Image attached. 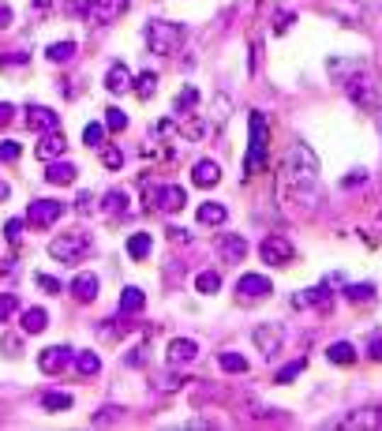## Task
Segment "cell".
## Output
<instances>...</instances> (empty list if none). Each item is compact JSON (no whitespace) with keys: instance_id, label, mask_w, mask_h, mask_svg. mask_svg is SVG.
<instances>
[{"instance_id":"obj_39","label":"cell","mask_w":382,"mask_h":431,"mask_svg":"<svg viewBox=\"0 0 382 431\" xmlns=\"http://www.w3.org/2000/svg\"><path fill=\"white\" fill-rule=\"evenodd\" d=\"M195 101H199V90H195V86H188V90H180V98H176V113H184V109H191Z\"/></svg>"},{"instance_id":"obj_37","label":"cell","mask_w":382,"mask_h":431,"mask_svg":"<svg viewBox=\"0 0 382 431\" xmlns=\"http://www.w3.org/2000/svg\"><path fill=\"white\" fill-rule=\"evenodd\" d=\"M101 165H105V169H120V165H124L120 147H109V142H101Z\"/></svg>"},{"instance_id":"obj_6","label":"cell","mask_w":382,"mask_h":431,"mask_svg":"<svg viewBox=\"0 0 382 431\" xmlns=\"http://www.w3.org/2000/svg\"><path fill=\"white\" fill-rule=\"evenodd\" d=\"M259 255H262V263H270V267H288L296 259V247L285 237H266L259 244Z\"/></svg>"},{"instance_id":"obj_3","label":"cell","mask_w":382,"mask_h":431,"mask_svg":"<svg viewBox=\"0 0 382 431\" xmlns=\"http://www.w3.org/2000/svg\"><path fill=\"white\" fill-rule=\"evenodd\" d=\"M90 233L83 229H72V233H64V237H52L49 240V255L57 259V263H79V259H86L90 255Z\"/></svg>"},{"instance_id":"obj_11","label":"cell","mask_w":382,"mask_h":431,"mask_svg":"<svg viewBox=\"0 0 382 431\" xmlns=\"http://www.w3.org/2000/svg\"><path fill=\"white\" fill-rule=\"evenodd\" d=\"M274 293L270 278H262V274H244L240 281H236V296L240 300H266Z\"/></svg>"},{"instance_id":"obj_44","label":"cell","mask_w":382,"mask_h":431,"mask_svg":"<svg viewBox=\"0 0 382 431\" xmlns=\"http://www.w3.org/2000/svg\"><path fill=\"white\" fill-rule=\"evenodd\" d=\"M34 281H38V285H42V289H45V293H60V289H64V285H60L57 278H49V274H34Z\"/></svg>"},{"instance_id":"obj_19","label":"cell","mask_w":382,"mask_h":431,"mask_svg":"<svg viewBox=\"0 0 382 431\" xmlns=\"http://www.w3.org/2000/svg\"><path fill=\"white\" fill-rule=\"evenodd\" d=\"M26 124H30L34 132H52V128H60V116L49 106H30L26 109Z\"/></svg>"},{"instance_id":"obj_49","label":"cell","mask_w":382,"mask_h":431,"mask_svg":"<svg viewBox=\"0 0 382 431\" xmlns=\"http://www.w3.org/2000/svg\"><path fill=\"white\" fill-rule=\"evenodd\" d=\"M11 116H16V106H8V101H0V124H8Z\"/></svg>"},{"instance_id":"obj_9","label":"cell","mask_w":382,"mask_h":431,"mask_svg":"<svg viewBox=\"0 0 382 431\" xmlns=\"http://www.w3.org/2000/svg\"><path fill=\"white\" fill-rule=\"evenodd\" d=\"M72 357H75V349H68V345H49V349L38 352V368H42L45 375H57V371H64L72 364Z\"/></svg>"},{"instance_id":"obj_14","label":"cell","mask_w":382,"mask_h":431,"mask_svg":"<svg viewBox=\"0 0 382 431\" xmlns=\"http://www.w3.org/2000/svg\"><path fill=\"white\" fill-rule=\"evenodd\" d=\"M101 293V281H98V274H75L72 278V296L79 300V304H90V300H98Z\"/></svg>"},{"instance_id":"obj_15","label":"cell","mask_w":382,"mask_h":431,"mask_svg":"<svg viewBox=\"0 0 382 431\" xmlns=\"http://www.w3.org/2000/svg\"><path fill=\"white\" fill-rule=\"evenodd\" d=\"M75 162H64V158H52V162H45V180L52 188H64V184H75Z\"/></svg>"},{"instance_id":"obj_7","label":"cell","mask_w":382,"mask_h":431,"mask_svg":"<svg viewBox=\"0 0 382 431\" xmlns=\"http://www.w3.org/2000/svg\"><path fill=\"white\" fill-rule=\"evenodd\" d=\"M184 203H188V191L180 184H162V188L150 191V206H157V211H165V214L184 211Z\"/></svg>"},{"instance_id":"obj_13","label":"cell","mask_w":382,"mask_h":431,"mask_svg":"<svg viewBox=\"0 0 382 431\" xmlns=\"http://www.w3.org/2000/svg\"><path fill=\"white\" fill-rule=\"evenodd\" d=\"M64 150H68V139H64L57 128H52V132H45L42 139L34 142V154L42 162H52V158H64Z\"/></svg>"},{"instance_id":"obj_10","label":"cell","mask_w":382,"mask_h":431,"mask_svg":"<svg viewBox=\"0 0 382 431\" xmlns=\"http://www.w3.org/2000/svg\"><path fill=\"white\" fill-rule=\"evenodd\" d=\"M128 11V0H94V4H90V23H94V27H105V23H116Z\"/></svg>"},{"instance_id":"obj_18","label":"cell","mask_w":382,"mask_h":431,"mask_svg":"<svg viewBox=\"0 0 382 431\" xmlns=\"http://www.w3.org/2000/svg\"><path fill=\"white\" fill-rule=\"evenodd\" d=\"M218 180H221V165H218L214 158L195 162V169H191V184H195V188H214Z\"/></svg>"},{"instance_id":"obj_33","label":"cell","mask_w":382,"mask_h":431,"mask_svg":"<svg viewBox=\"0 0 382 431\" xmlns=\"http://www.w3.org/2000/svg\"><path fill=\"white\" fill-rule=\"evenodd\" d=\"M131 90H135V94H139V98H150V94H154V90H157V75H154V72H142V75H139V79H135V83H131Z\"/></svg>"},{"instance_id":"obj_2","label":"cell","mask_w":382,"mask_h":431,"mask_svg":"<svg viewBox=\"0 0 382 431\" xmlns=\"http://www.w3.org/2000/svg\"><path fill=\"white\" fill-rule=\"evenodd\" d=\"M270 165V124L266 113H252V142H247V158H244V173H266Z\"/></svg>"},{"instance_id":"obj_17","label":"cell","mask_w":382,"mask_h":431,"mask_svg":"<svg viewBox=\"0 0 382 431\" xmlns=\"http://www.w3.org/2000/svg\"><path fill=\"white\" fill-rule=\"evenodd\" d=\"M165 352H169V364H191L199 357V342L195 337H173Z\"/></svg>"},{"instance_id":"obj_42","label":"cell","mask_w":382,"mask_h":431,"mask_svg":"<svg viewBox=\"0 0 382 431\" xmlns=\"http://www.w3.org/2000/svg\"><path fill=\"white\" fill-rule=\"evenodd\" d=\"M120 420V409H116V405H105L101 413H94V424H116Z\"/></svg>"},{"instance_id":"obj_43","label":"cell","mask_w":382,"mask_h":431,"mask_svg":"<svg viewBox=\"0 0 382 431\" xmlns=\"http://www.w3.org/2000/svg\"><path fill=\"white\" fill-rule=\"evenodd\" d=\"M16 158H19V142L4 139V142H0V162H16Z\"/></svg>"},{"instance_id":"obj_12","label":"cell","mask_w":382,"mask_h":431,"mask_svg":"<svg viewBox=\"0 0 382 431\" xmlns=\"http://www.w3.org/2000/svg\"><path fill=\"white\" fill-rule=\"evenodd\" d=\"M252 337H255L259 352H266V357H278V349H281V326H278V323H259L255 330H252Z\"/></svg>"},{"instance_id":"obj_41","label":"cell","mask_w":382,"mask_h":431,"mask_svg":"<svg viewBox=\"0 0 382 431\" xmlns=\"http://www.w3.org/2000/svg\"><path fill=\"white\" fill-rule=\"evenodd\" d=\"M157 386H162L165 394H173V390H180V386H184V379L169 371V375H157Z\"/></svg>"},{"instance_id":"obj_28","label":"cell","mask_w":382,"mask_h":431,"mask_svg":"<svg viewBox=\"0 0 382 431\" xmlns=\"http://www.w3.org/2000/svg\"><path fill=\"white\" fill-rule=\"evenodd\" d=\"M218 364H221V371H229V375H244L247 368H252L244 352H221V357H218Z\"/></svg>"},{"instance_id":"obj_32","label":"cell","mask_w":382,"mask_h":431,"mask_svg":"<svg viewBox=\"0 0 382 431\" xmlns=\"http://www.w3.org/2000/svg\"><path fill=\"white\" fill-rule=\"evenodd\" d=\"M304 368H308V357H296V360H288L285 368H278V375H274V383H281V386H285V383H293V379H296L300 371H304Z\"/></svg>"},{"instance_id":"obj_26","label":"cell","mask_w":382,"mask_h":431,"mask_svg":"<svg viewBox=\"0 0 382 431\" xmlns=\"http://www.w3.org/2000/svg\"><path fill=\"white\" fill-rule=\"evenodd\" d=\"M326 357H330V364H356V345L352 342H334L330 349H326Z\"/></svg>"},{"instance_id":"obj_30","label":"cell","mask_w":382,"mask_h":431,"mask_svg":"<svg viewBox=\"0 0 382 431\" xmlns=\"http://www.w3.org/2000/svg\"><path fill=\"white\" fill-rule=\"evenodd\" d=\"M221 289V274L218 270H203L199 278H195V293H203V296H214Z\"/></svg>"},{"instance_id":"obj_22","label":"cell","mask_w":382,"mask_h":431,"mask_svg":"<svg viewBox=\"0 0 382 431\" xmlns=\"http://www.w3.org/2000/svg\"><path fill=\"white\" fill-rule=\"evenodd\" d=\"M75 405V398L68 394V390H45L42 394V409L45 413H68Z\"/></svg>"},{"instance_id":"obj_16","label":"cell","mask_w":382,"mask_h":431,"mask_svg":"<svg viewBox=\"0 0 382 431\" xmlns=\"http://www.w3.org/2000/svg\"><path fill=\"white\" fill-rule=\"evenodd\" d=\"M330 427H382V409H356L352 416H341V420H330Z\"/></svg>"},{"instance_id":"obj_25","label":"cell","mask_w":382,"mask_h":431,"mask_svg":"<svg viewBox=\"0 0 382 431\" xmlns=\"http://www.w3.org/2000/svg\"><path fill=\"white\" fill-rule=\"evenodd\" d=\"M147 308V296H142L139 285H128V289L120 293V311H128V315H135V311Z\"/></svg>"},{"instance_id":"obj_24","label":"cell","mask_w":382,"mask_h":431,"mask_svg":"<svg viewBox=\"0 0 382 431\" xmlns=\"http://www.w3.org/2000/svg\"><path fill=\"white\" fill-rule=\"evenodd\" d=\"M49 326V311L45 308H26L23 311V334H42Z\"/></svg>"},{"instance_id":"obj_5","label":"cell","mask_w":382,"mask_h":431,"mask_svg":"<svg viewBox=\"0 0 382 431\" xmlns=\"http://www.w3.org/2000/svg\"><path fill=\"white\" fill-rule=\"evenodd\" d=\"M64 214V203L60 199H34L30 206H26V218L23 221H30V225L38 229H49V225H57Z\"/></svg>"},{"instance_id":"obj_21","label":"cell","mask_w":382,"mask_h":431,"mask_svg":"<svg viewBox=\"0 0 382 431\" xmlns=\"http://www.w3.org/2000/svg\"><path fill=\"white\" fill-rule=\"evenodd\" d=\"M199 225H225V218H229V211L221 203H214V199H206V203H199Z\"/></svg>"},{"instance_id":"obj_1","label":"cell","mask_w":382,"mask_h":431,"mask_svg":"<svg viewBox=\"0 0 382 431\" xmlns=\"http://www.w3.org/2000/svg\"><path fill=\"white\" fill-rule=\"evenodd\" d=\"M285 184L293 188L300 199H308V188L319 191V158H315V150L304 147V142H296L293 154H288V162H285Z\"/></svg>"},{"instance_id":"obj_47","label":"cell","mask_w":382,"mask_h":431,"mask_svg":"<svg viewBox=\"0 0 382 431\" xmlns=\"http://www.w3.org/2000/svg\"><path fill=\"white\" fill-rule=\"evenodd\" d=\"M288 23H293V11H281V16L274 19V30H278V34H285V30H288Z\"/></svg>"},{"instance_id":"obj_40","label":"cell","mask_w":382,"mask_h":431,"mask_svg":"<svg viewBox=\"0 0 382 431\" xmlns=\"http://www.w3.org/2000/svg\"><path fill=\"white\" fill-rule=\"evenodd\" d=\"M19 237H23V218H8V221H4V240L16 244Z\"/></svg>"},{"instance_id":"obj_35","label":"cell","mask_w":382,"mask_h":431,"mask_svg":"<svg viewBox=\"0 0 382 431\" xmlns=\"http://www.w3.org/2000/svg\"><path fill=\"white\" fill-rule=\"evenodd\" d=\"M105 135H109V128H105V124H86L83 128V142H86V147H101Z\"/></svg>"},{"instance_id":"obj_45","label":"cell","mask_w":382,"mask_h":431,"mask_svg":"<svg viewBox=\"0 0 382 431\" xmlns=\"http://www.w3.org/2000/svg\"><path fill=\"white\" fill-rule=\"evenodd\" d=\"M147 349H131V352H124V364H131V368H142L147 364V357H142Z\"/></svg>"},{"instance_id":"obj_46","label":"cell","mask_w":382,"mask_h":431,"mask_svg":"<svg viewBox=\"0 0 382 431\" xmlns=\"http://www.w3.org/2000/svg\"><path fill=\"white\" fill-rule=\"evenodd\" d=\"M0 349H4L8 357H19V337H8L4 334V337H0Z\"/></svg>"},{"instance_id":"obj_31","label":"cell","mask_w":382,"mask_h":431,"mask_svg":"<svg viewBox=\"0 0 382 431\" xmlns=\"http://www.w3.org/2000/svg\"><path fill=\"white\" fill-rule=\"evenodd\" d=\"M345 296L352 300V304H371V300H375V285L371 281H356V285H349V289H345Z\"/></svg>"},{"instance_id":"obj_27","label":"cell","mask_w":382,"mask_h":431,"mask_svg":"<svg viewBox=\"0 0 382 431\" xmlns=\"http://www.w3.org/2000/svg\"><path fill=\"white\" fill-rule=\"evenodd\" d=\"M75 368H79V375H98L101 371V357L94 349H83V352H75Z\"/></svg>"},{"instance_id":"obj_20","label":"cell","mask_w":382,"mask_h":431,"mask_svg":"<svg viewBox=\"0 0 382 431\" xmlns=\"http://www.w3.org/2000/svg\"><path fill=\"white\" fill-rule=\"evenodd\" d=\"M131 79H135V75L128 72V64H113V68L105 72V90H109V94H124V90H131Z\"/></svg>"},{"instance_id":"obj_51","label":"cell","mask_w":382,"mask_h":431,"mask_svg":"<svg viewBox=\"0 0 382 431\" xmlns=\"http://www.w3.org/2000/svg\"><path fill=\"white\" fill-rule=\"evenodd\" d=\"M8 23H11V8L0 4V27H8Z\"/></svg>"},{"instance_id":"obj_4","label":"cell","mask_w":382,"mask_h":431,"mask_svg":"<svg viewBox=\"0 0 382 431\" xmlns=\"http://www.w3.org/2000/svg\"><path fill=\"white\" fill-rule=\"evenodd\" d=\"M180 42H184V27H180V23H150V27H147V45H150V53H157V57L176 53Z\"/></svg>"},{"instance_id":"obj_36","label":"cell","mask_w":382,"mask_h":431,"mask_svg":"<svg viewBox=\"0 0 382 431\" xmlns=\"http://www.w3.org/2000/svg\"><path fill=\"white\" fill-rule=\"evenodd\" d=\"M128 206V191H120V188H113L109 195H105V214H120Z\"/></svg>"},{"instance_id":"obj_8","label":"cell","mask_w":382,"mask_h":431,"mask_svg":"<svg viewBox=\"0 0 382 431\" xmlns=\"http://www.w3.org/2000/svg\"><path fill=\"white\" fill-rule=\"evenodd\" d=\"M218 259L229 263V267L244 263L247 259V237H240V233H221L218 237Z\"/></svg>"},{"instance_id":"obj_29","label":"cell","mask_w":382,"mask_h":431,"mask_svg":"<svg viewBox=\"0 0 382 431\" xmlns=\"http://www.w3.org/2000/svg\"><path fill=\"white\" fill-rule=\"evenodd\" d=\"M75 49H79V45L68 38V42H52V45L45 49V57H49L52 64H68V60L75 57Z\"/></svg>"},{"instance_id":"obj_38","label":"cell","mask_w":382,"mask_h":431,"mask_svg":"<svg viewBox=\"0 0 382 431\" xmlns=\"http://www.w3.org/2000/svg\"><path fill=\"white\" fill-rule=\"evenodd\" d=\"M19 311V296L16 293H0V323H8Z\"/></svg>"},{"instance_id":"obj_50","label":"cell","mask_w":382,"mask_h":431,"mask_svg":"<svg viewBox=\"0 0 382 431\" xmlns=\"http://www.w3.org/2000/svg\"><path fill=\"white\" fill-rule=\"evenodd\" d=\"M364 180H367V173H360V169H356V173H349V177H345V188H352V184H364Z\"/></svg>"},{"instance_id":"obj_23","label":"cell","mask_w":382,"mask_h":431,"mask_svg":"<svg viewBox=\"0 0 382 431\" xmlns=\"http://www.w3.org/2000/svg\"><path fill=\"white\" fill-rule=\"evenodd\" d=\"M150 247H154L150 233H131V237H128V255L135 259V263H142V259L150 255Z\"/></svg>"},{"instance_id":"obj_52","label":"cell","mask_w":382,"mask_h":431,"mask_svg":"<svg viewBox=\"0 0 382 431\" xmlns=\"http://www.w3.org/2000/svg\"><path fill=\"white\" fill-rule=\"evenodd\" d=\"M8 195H11V188L4 184V180H0V199H8Z\"/></svg>"},{"instance_id":"obj_53","label":"cell","mask_w":382,"mask_h":431,"mask_svg":"<svg viewBox=\"0 0 382 431\" xmlns=\"http://www.w3.org/2000/svg\"><path fill=\"white\" fill-rule=\"evenodd\" d=\"M52 4V0H34V8H49Z\"/></svg>"},{"instance_id":"obj_48","label":"cell","mask_w":382,"mask_h":431,"mask_svg":"<svg viewBox=\"0 0 382 431\" xmlns=\"http://www.w3.org/2000/svg\"><path fill=\"white\" fill-rule=\"evenodd\" d=\"M90 211H94V195L83 191V195H79V214H90Z\"/></svg>"},{"instance_id":"obj_34","label":"cell","mask_w":382,"mask_h":431,"mask_svg":"<svg viewBox=\"0 0 382 431\" xmlns=\"http://www.w3.org/2000/svg\"><path fill=\"white\" fill-rule=\"evenodd\" d=\"M105 128H109V132H124V128H128V113L109 106V109H105Z\"/></svg>"}]
</instances>
